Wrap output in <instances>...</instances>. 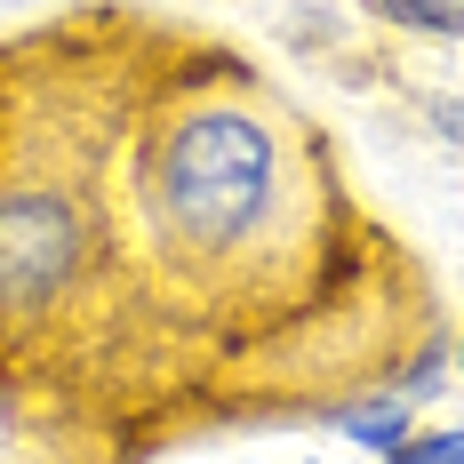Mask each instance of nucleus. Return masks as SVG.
<instances>
[{
    "label": "nucleus",
    "mask_w": 464,
    "mask_h": 464,
    "mask_svg": "<svg viewBox=\"0 0 464 464\" xmlns=\"http://www.w3.org/2000/svg\"><path fill=\"white\" fill-rule=\"evenodd\" d=\"M457 376H464V328H457Z\"/></svg>",
    "instance_id": "423d86ee"
},
{
    "label": "nucleus",
    "mask_w": 464,
    "mask_h": 464,
    "mask_svg": "<svg viewBox=\"0 0 464 464\" xmlns=\"http://www.w3.org/2000/svg\"><path fill=\"white\" fill-rule=\"evenodd\" d=\"M104 152L112 144H64V160H0V369L48 361L112 273Z\"/></svg>",
    "instance_id": "f03ea898"
},
{
    "label": "nucleus",
    "mask_w": 464,
    "mask_h": 464,
    "mask_svg": "<svg viewBox=\"0 0 464 464\" xmlns=\"http://www.w3.org/2000/svg\"><path fill=\"white\" fill-rule=\"evenodd\" d=\"M369 16L417 41H464V0H369Z\"/></svg>",
    "instance_id": "7ed1b4c3"
},
{
    "label": "nucleus",
    "mask_w": 464,
    "mask_h": 464,
    "mask_svg": "<svg viewBox=\"0 0 464 464\" xmlns=\"http://www.w3.org/2000/svg\"><path fill=\"white\" fill-rule=\"evenodd\" d=\"M384 464H464V432H417V440L384 449Z\"/></svg>",
    "instance_id": "20e7f679"
},
{
    "label": "nucleus",
    "mask_w": 464,
    "mask_h": 464,
    "mask_svg": "<svg viewBox=\"0 0 464 464\" xmlns=\"http://www.w3.org/2000/svg\"><path fill=\"white\" fill-rule=\"evenodd\" d=\"M304 137L248 89H177L121 169V225L137 232L152 296L192 304H280L288 248L321 240Z\"/></svg>",
    "instance_id": "f257e3e1"
},
{
    "label": "nucleus",
    "mask_w": 464,
    "mask_h": 464,
    "mask_svg": "<svg viewBox=\"0 0 464 464\" xmlns=\"http://www.w3.org/2000/svg\"><path fill=\"white\" fill-rule=\"evenodd\" d=\"M432 121H440L449 137H464V104H432Z\"/></svg>",
    "instance_id": "39448f33"
}]
</instances>
